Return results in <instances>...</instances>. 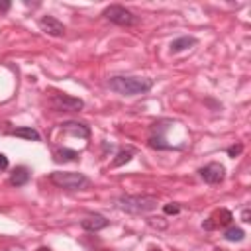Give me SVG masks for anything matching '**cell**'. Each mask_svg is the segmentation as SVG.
<instances>
[{
	"instance_id": "14",
	"label": "cell",
	"mask_w": 251,
	"mask_h": 251,
	"mask_svg": "<svg viewBox=\"0 0 251 251\" xmlns=\"http://www.w3.org/2000/svg\"><path fill=\"white\" fill-rule=\"evenodd\" d=\"M76 159H78V153L75 149L63 147V149L55 151V161H76Z\"/></svg>"
},
{
	"instance_id": "12",
	"label": "cell",
	"mask_w": 251,
	"mask_h": 251,
	"mask_svg": "<svg viewBox=\"0 0 251 251\" xmlns=\"http://www.w3.org/2000/svg\"><path fill=\"white\" fill-rule=\"evenodd\" d=\"M27 180H29V169L27 167H16L12 176H10V184L12 186H24V184H27Z\"/></svg>"
},
{
	"instance_id": "15",
	"label": "cell",
	"mask_w": 251,
	"mask_h": 251,
	"mask_svg": "<svg viewBox=\"0 0 251 251\" xmlns=\"http://www.w3.org/2000/svg\"><path fill=\"white\" fill-rule=\"evenodd\" d=\"M224 237H226L227 241H241V239L245 237V231H243L241 227H227V229L224 231Z\"/></svg>"
},
{
	"instance_id": "2",
	"label": "cell",
	"mask_w": 251,
	"mask_h": 251,
	"mask_svg": "<svg viewBox=\"0 0 251 251\" xmlns=\"http://www.w3.org/2000/svg\"><path fill=\"white\" fill-rule=\"evenodd\" d=\"M116 206L124 212H129V214H147L151 210L157 208V198L155 196H141V194H126V196H120L116 200Z\"/></svg>"
},
{
	"instance_id": "5",
	"label": "cell",
	"mask_w": 251,
	"mask_h": 251,
	"mask_svg": "<svg viewBox=\"0 0 251 251\" xmlns=\"http://www.w3.org/2000/svg\"><path fill=\"white\" fill-rule=\"evenodd\" d=\"M231 220H233V214H231L227 208H220V210H216L208 220H204V222H202V227H204V229H208V231H212V229H218V227H226V226H229V224H231Z\"/></svg>"
},
{
	"instance_id": "20",
	"label": "cell",
	"mask_w": 251,
	"mask_h": 251,
	"mask_svg": "<svg viewBox=\"0 0 251 251\" xmlns=\"http://www.w3.org/2000/svg\"><path fill=\"white\" fill-rule=\"evenodd\" d=\"M6 169H8V157L0 153V171H6Z\"/></svg>"
},
{
	"instance_id": "11",
	"label": "cell",
	"mask_w": 251,
	"mask_h": 251,
	"mask_svg": "<svg viewBox=\"0 0 251 251\" xmlns=\"http://www.w3.org/2000/svg\"><path fill=\"white\" fill-rule=\"evenodd\" d=\"M198 41H196V37H190V35H182V37H178V39H175V41H171V53H180V51H184V49H188V47H192V45H196Z\"/></svg>"
},
{
	"instance_id": "7",
	"label": "cell",
	"mask_w": 251,
	"mask_h": 251,
	"mask_svg": "<svg viewBox=\"0 0 251 251\" xmlns=\"http://www.w3.org/2000/svg\"><path fill=\"white\" fill-rule=\"evenodd\" d=\"M53 106L57 110H80L84 106V102L80 98H75V96H69L65 92H55L53 94Z\"/></svg>"
},
{
	"instance_id": "21",
	"label": "cell",
	"mask_w": 251,
	"mask_h": 251,
	"mask_svg": "<svg viewBox=\"0 0 251 251\" xmlns=\"http://www.w3.org/2000/svg\"><path fill=\"white\" fill-rule=\"evenodd\" d=\"M249 218H251V212H249V208H245V210L241 212V220H243V222H251Z\"/></svg>"
},
{
	"instance_id": "16",
	"label": "cell",
	"mask_w": 251,
	"mask_h": 251,
	"mask_svg": "<svg viewBox=\"0 0 251 251\" xmlns=\"http://www.w3.org/2000/svg\"><path fill=\"white\" fill-rule=\"evenodd\" d=\"M131 155H133V149H124V151H120L118 157L112 161V167H120V165L127 163V161H131Z\"/></svg>"
},
{
	"instance_id": "4",
	"label": "cell",
	"mask_w": 251,
	"mask_h": 251,
	"mask_svg": "<svg viewBox=\"0 0 251 251\" xmlns=\"http://www.w3.org/2000/svg\"><path fill=\"white\" fill-rule=\"evenodd\" d=\"M102 16H104L106 20H110L112 24L124 25V27H131V25H135V24L139 22V18H137L133 12H129V10H126L124 6H118V4L108 6V8L102 12Z\"/></svg>"
},
{
	"instance_id": "13",
	"label": "cell",
	"mask_w": 251,
	"mask_h": 251,
	"mask_svg": "<svg viewBox=\"0 0 251 251\" xmlns=\"http://www.w3.org/2000/svg\"><path fill=\"white\" fill-rule=\"evenodd\" d=\"M12 135H16V137H24V139H29V141H39L41 137H39V133L33 129V127H16V129H12L10 131Z\"/></svg>"
},
{
	"instance_id": "10",
	"label": "cell",
	"mask_w": 251,
	"mask_h": 251,
	"mask_svg": "<svg viewBox=\"0 0 251 251\" xmlns=\"http://www.w3.org/2000/svg\"><path fill=\"white\" fill-rule=\"evenodd\" d=\"M61 129L63 131H67L69 135H75V137H90V129H88V126H84V124H78V122H65V124H61Z\"/></svg>"
},
{
	"instance_id": "17",
	"label": "cell",
	"mask_w": 251,
	"mask_h": 251,
	"mask_svg": "<svg viewBox=\"0 0 251 251\" xmlns=\"http://www.w3.org/2000/svg\"><path fill=\"white\" fill-rule=\"evenodd\" d=\"M243 151V145L241 143H237V145H231V147H227V155L229 157H237L239 153Z\"/></svg>"
},
{
	"instance_id": "1",
	"label": "cell",
	"mask_w": 251,
	"mask_h": 251,
	"mask_svg": "<svg viewBox=\"0 0 251 251\" xmlns=\"http://www.w3.org/2000/svg\"><path fill=\"white\" fill-rule=\"evenodd\" d=\"M110 90L122 94V96H137L145 94L153 88V78H141V76H112L108 80Z\"/></svg>"
},
{
	"instance_id": "3",
	"label": "cell",
	"mask_w": 251,
	"mask_h": 251,
	"mask_svg": "<svg viewBox=\"0 0 251 251\" xmlns=\"http://www.w3.org/2000/svg\"><path fill=\"white\" fill-rule=\"evenodd\" d=\"M51 182L57 184L59 188L67 190H82L88 186V178L82 173H71V171H55L49 175Z\"/></svg>"
},
{
	"instance_id": "19",
	"label": "cell",
	"mask_w": 251,
	"mask_h": 251,
	"mask_svg": "<svg viewBox=\"0 0 251 251\" xmlns=\"http://www.w3.org/2000/svg\"><path fill=\"white\" fill-rule=\"evenodd\" d=\"M10 6H12V4H10L8 0H0V14H6V12L10 10Z\"/></svg>"
},
{
	"instance_id": "8",
	"label": "cell",
	"mask_w": 251,
	"mask_h": 251,
	"mask_svg": "<svg viewBox=\"0 0 251 251\" xmlns=\"http://www.w3.org/2000/svg\"><path fill=\"white\" fill-rule=\"evenodd\" d=\"M37 25H39V29L45 31L47 35H53V37L65 35V25H63L57 18H53V16H43V18H39Z\"/></svg>"
},
{
	"instance_id": "22",
	"label": "cell",
	"mask_w": 251,
	"mask_h": 251,
	"mask_svg": "<svg viewBox=\"0 0 251 251\" xmlns=\"http://www.w3.org/2000/svg\"><path fill=\"white\" fill-rule=\"evenodd\" d=\"M149 251H161V249H149Z\"/></svg>"
},
{
	"instance_id": "9",
	"label": "cell",
	"mask_w": 251,
	"mask_h": 251,
	"mask_svg": "<svg viewBox=\"0 0 251 251\" xmlns=\"http://www.w3.org/2000/svg\"><path fill=\"white\" fill-rule=\"evenodd\" d=\"M108 220L102 216V214H90L86 216L84 220H80V227L86 229V231H100L104 227H108Z\"/></svg>"
},
{
	"instance_id": "18",
	"label": "cell",
	"mask_w": 251,
	"mask_h": 251,
	"mask_svg": "<svg viewBox=\"0 0 251 251\" xmlns=\"http://www.w3.org/2000/svg\"><path fill=\"white\" fill-rule=\"evenodd\" d=\"M163 210H165V214H178L180 212V206L178 204H167Z\"/></svg>"
},
{
	"instance_id": "6",
	"label": "cell",
	"mask_w": 251,
	"mask_h": 251,
	"mask_svg": "<svg viewBox=\"0 0 251 251\" xmlns=\"http://www.w3.org/2000/svg\"><path fill=\"white\" fill-rule=\"evenodd\" d=\"M198 173L204 178V182H208V184H220L224 180V176H226V167L222 163H208Z\"/></svg>"
},
{
	"instance_id": "23",
	"label": "cell",
	"mask_w": 251,
	"mask_h": 251,
	"mask_svg": "<svg viewBox=\"0 0 251 251\" xmlns=\"http://www.w3.org/2000/svg\"><path fill=\"white\" fill-rule=\"evenodd\" d=\"M39 251H49V249H39Z\"/></svg>"
}]
</instances>
